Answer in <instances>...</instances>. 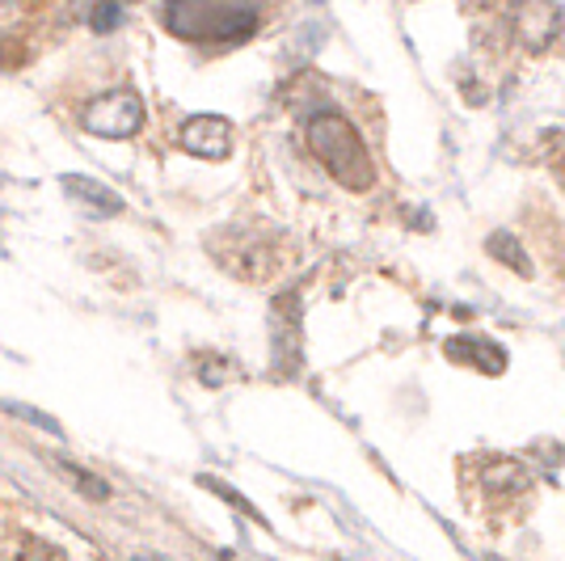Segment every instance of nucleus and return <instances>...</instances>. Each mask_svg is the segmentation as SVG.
Instances as JSON below:
<instances>
[{
  "mask_svg": "<svg viewBox=\"0 0 565 561\" xmlns=\"http://www.w3.org/2000/svg\"><path fill=\"white\" fill-rule=\"evenodd\" d=\"M308 148L312 157L330 169L333 182H342L347 190H372L376 182V165L367 157V144L351 127V118H342L338 110H321L308 118Z\"/></svg>",
  "mask_w": 565,
  "mask_h": 561,
  "instance_id": "nucleus-1",
  "label": "nucleus"
},
{
  "mask_svg": "<svg viewBox=\"0 0 565 561\" xmlns=\"http://www.w3.org/2000/svg\"><path fill=\"white\" fill-rule=\"evenodd\" d=\"M207 254L245 283H266L282 262H287V233L270 229V224H236V229H220L207 241Z\"/></svg>",
  "mask_w": 565,
  "mask_h": 561,
  "instance_id": "nucleus-2",
  "label": "nucleus"
},
{
  "mask_svg": "<svg viewBox=\"0 0 565 561\" xmlns=\"http://www.w3.org/2000/svg\"><path fill=\"white\" fill-rule=\"evenodd\" d=\"M166 25L186 39V43H245L258 30V9H241V4H215V0H182L169 4Z\"/></svg>",
  "mask_w": 565,
  "mask_h": 561,
  "instance_id": "nucleus-3",
  "label": "nucleus"
},
{
  "mask_svg": "<svg viewBox=\"0 0 565 561\" xmlns=\"http://www.w3.org/2000/svg\"><path fill=\"white\" fill-rule=\"evenodd\" d=\"M81 127L89 136H102V140H131L143 127V102L131 89L102 94L81 110Z\"/></svg>",
  "mask_w": 565,
  "mask_h": 561,
  "instance_id": "nucleus-4",
  "label": "nucleus"
},
{
  "mask_svg": "<svg viewBox=\"0 0 565 561\" xmlns=\"http://www.w3.org/2000/svg\"><path fill=\"white\" fill-rule=\"evenodd\" d=\"M178 144L186 148L190 157H203V161H224L233 152V123L220 115H194L182 123Z\"/></svg>",
  "mask_w": 565,
  "mask_h": 561,
  "instance_id": "nucleus-5",
  "label": "nucleus"
},
{
  "mask_svg": "<svg viewBox=\"0 0 565 561\" xmlns=\"http://www.w3.org/2000/svg\"><path fill=\"white\" fill-rule=\"evenodd\" d=\"M275 359H279V375H296L300 372V296L287 292L275 300Z\"/></svg>",
  "mask_w": 565,
  "mask_h": 561,
  "instance_id": "nucleus-6",
  "label": "nucleus"
},
{
  "mask_svg": "<svg viewBox=\"0 0 565 561\" xmlns=\"http://www.w3.org/2000/svg\"><path fill=\"white\" fill-rule=\"evenodd\" d=\"M444 354H448L451 363H465V368H477V372L486 375H498L507 368V351L498 347L494 338H486V334H456L444 342Z\"/></svg>",
  "mask_w": 565,
  "mask_h": 561,
  "instance_id": "nucleus-7",
  "label": "nucleus"
},
{
  "mask_svg": "<svg viewBox=\"0 0 565 561\" xmlns=\"http://www.w3.org/2000/svg\"><path fill=\"white\" fill-rule=\"evenodd\" d=\"M64 190L72 194V203L89 208L94 215H118V211H122V194H118V190H110L106 182H94V178L68 173V178H64Z\"/></svg>",
  "mask_w": 565,
  "mask_h": 561,
  "instance_id": "nucleus-8",
  "label": "nucleus"
},
{
  "mask_svg": "<svg viewBox=\"0 0 565 561\" xmlns=\"http://www.w3.org/2000/svg\"><path fill=\"white\" fill-rule=\"evenodd\" d=\"M486 490H498V498H515V494H523L527 490V477H523V468L519 465H507V461H498L486 477Z\"/></svg>",
  "mask_w": 565,
  "mask_h": 561,
  "instance_id": "nucleus-9",
  "label": "nucleus"
},
{
  "mask_svg": "<svg viewBox=\"0 0 565 561\" xmlns=\"http://www.w3.org/2000/svg\"><path fill=\"white\" fill-rule=\"evenodd\" d=\"M490 254H494L498 262H507V266H515V271L523 275V279L532 275V257L523 254L519 236H511V233H494V236H490Z\"/></svg>",
  "mask_w": 565,
  "mask_h": 561,
  "instance_id": "nucleus-10",
  "label": "nucleus"
},
{
  "mask_svg": "<svg viewBox=\"0 0 565 561\" xmlns=\"http://www.w3.org/2000/svg\"><path fill=\"white\" fill-rule=\"evenodd\" d=\"M55 465L64 468V477H68L72 486H76V490H85V494H89V498H106V494H110V486H106V481H97V477H89L85 468L68 465V461H55Z\"/></svg>",
  "mask_w": 565,
  "mask_h": 561,
  "instance_id": "nucleus-11",
  "label": "nucleus"
},
{
  "mask_svg": "<svg viewBox=\"0 0 565 561\" xmlns=\"http://www.w3.org/2000/svg\"><path fill=\"white\" fill-rule=\"evenodd\" d=\"M22 561H68V558H64V549H55L51 540H25Z\"/></svg>",
  "mask_w": 565,
  "mask_h": 561,
  "instance_id": "nucleus-12",
  "label": "nucleus"
},
{
  "mask_svg": "<svg viewBox=\"0 0 565 561\" xmlns=\"http://www.w3.org/2000/svg\"><path fill=\"white\" fill-rule=\"evenodd\" d=\"M199 486H207V490L224 494V498H228V502H233L236 511H245V515H254V519H258V511H254V507H249V502H245V498H241V494H233V490H228V486H224V481H215V477H199Z\"/></svg>",
  "mask_w": 565,
  "mask_h": 561,
  "instance_id": "nucleus-13",
  "label": "nucleus"
},
{
  "mask_svg": "<svg viewBox=\"0 0 565 561\" xmlns=\"http://www.w3.org/2000/svg\"><path fill=\"white\" fill-rule=\"evenodd\" d=\"M89 22H94V30H115V25L122 22V9H118V4H102V9H94Z\"/></svg>",
  "mask_w": 565,
  "mask_h": 561,
  "instance_id": "nucleus-14",
  "label": "nucleus"
},
{
  "mask_svg": "<svg viewBox=\"0 0 565 561\" xmlns=\"http://www.w3.org/2000/svg\"><path fill=\"white\" fill-rule=\"evenodd\" d=\"M562 173H565V157H562Z\"/></svg>",
  "mask_w": 565,
  "mask_h": 561,
  "instance_id": "nucleus-15",
  "label": "nucleus"
}]
</instances>
